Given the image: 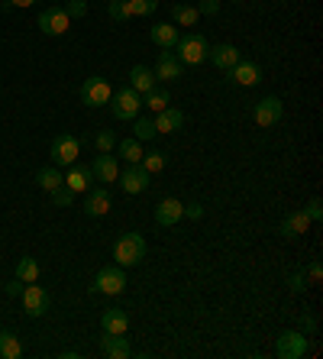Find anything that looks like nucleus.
Instances as JSON below:
<instances>
[{"label":"nucleus","instance_id":"f257e3e1","mask_svg":"<svg viewBox=\"0 0 323 359\" xmlns=\"http://www.w3.org/2000/svg\"><path fill=\"white\" fill-rule=\"evenodd\" d=\"M114 259H116L120 269L139 266V262L146 259V236L142 233H123L114 246Z\"/></svg>","mask_w":323,"mask_h":359},{"label":"nucleus","instance_id":"f03ea898","mask_svg":"<svg viewBox=\"0 0 323 359\" xmlns=\"http://www.w3.org/2000/svg\"><path fill=\"white\" fill-rule=\"evenodd\" d=\"M174 49H178V62H181V65H200V62H207L210 46L204 36L188 33V36H178Z\"/></svg>","mask_w":323,"mask_h":359},{"label":"nucleus","instance_id":"7ed1b4c3","mask_svg":"<svg viewBox=\"0 0 323 359\" xmlns=\"http://www.w3.org/2000/svg\"><path fill=\"white\" fill-rule=\"evenodd\" d=\"M110 110H114L116 120H136L142 110V97L133 88H120V91L110 97Z\"/></svg>","mask_w":323,"mask_h":359},{"label":"nucleus","instance_id":"20e7f679","mask_svg":"<svg viewBox=\"0 0 323 359\" xmlns=\"http://www.w3.org/2000/svg\"><path fill=\"white\" fill-rule=\"evenodd\" d=\"M68 26H71V17H68L65 7H46L39 13L42 36H62V33H68Z\"/></svg>","mask_w":323,"mask_h":359},{"label":"nucleus","instance_id":"39448f33","mask_svg":"<svg viewBox=\"0 0 323 359\" xmlns=\"http://www.w3.org/2000/svg\"><path fill=\"white\" fill-rule=\"evenodd\" d=\"M78 156H81V140H75L68 133L52 140V162L55 165H75Z\"/></svg>","mask_w":323,"mask_h":359},{"label":"nucleus","instance_id":"423d86ee","mask_svg":"<svg viewBox=\"0 0 323 359\" xmlns=\"http://www.w3.org/2000/svg\"><path fill=\"white\" fill-rule=\"evenodd\" d=\"M123 288H126V276L120 266L100 269L97 278H94V292L97 294H123Z\"/></svg>","mask_w":323,"mask_h":359},{"label":"nucleus","instance_id":"0eeeda50","mask_svg":"<svg viewBox=\"0 0 323 359\" xmlns=\"http://www.w3.org/2000/svg\"><path fill=\"white\" fill-rule=\"evenodd\" d=\"M110 97H114V91H110L107 78H88L81 84V100L88 107H104V104H110Z\"/></svg>","mask_w":323,"mask_h":359},{"label":"nucleus","instance_id":"6e6552de","mask_svg":"<svg viewBox=\"0 0 323 359\" xmlns=\"http://www.w3.org/2000/svg\"><path fill=\"white\" fill-rule=\"evenodd\" d=\"M284 114V104L278 97H262L256 104V110H252V120H256V126H262V130H268V126H275L278 120H282Z\"/></svg>","mask_w":323,"mask_h":359},{"label":"nucleus","instance_id":"1a4fd4ad","mask_svg":"<svg viewBox=\"0 0 323 359\" xmlns=\"http://www.w3.org/2000/svg\"><path fill=\"white\" fill-rule=\"evenodd\" d=\"M23 311L29 318H42V314L49 311V294H46V288H39L36 282L26 285L23 288Z\"/></svg>","mask_w":323,"mask_h":359},{"label":"nucleus","instance_id":"9d476101","mask_svg":"<svg viewBox=\"0 0 323 359\" xmlns=\"http://www.w3.org/2000/svg\"><path fill=\"white\" fill-rule=\"evenodd\" d=\"M278 356L282 359H301L307 353V337L298 334V330H284L282 337H278Z\"/></svg>","mask_w":323,"mask_h":359},{"label":"nucleus","instance_id":"9b49d317","mask_svg":"<svg viewBox=\"0 0 323 359\" xmlns=\"http://www.w3.org/2000/svg\"><path fill=\"white\" fill-rule=\"evenodd\" d=\"M181 72H184V65L181 62H178V55H174V52H158V62H156V72H152V75H156V81H178V78H181Z\"/></svg>","mask_w":323,"mask_h":359},{"label":"nucleus","instance_id":"f8f14e48","mask_svg":"<svg viewBox=\"0 0 323 359\" xmlns=\"http://www.w3.org/2000/svg\"><path fill=\"white\" fill-rule=\"evenodd\" d=\"M91 182H94V172L91 165H68V175H65V188L68 191H75V194H84V191H91Z\"/></svg>","mask_w":323,"mask_h":359},{"label":"nucleus","instance_id":"ddd939ff","mask_svg":"<svg viewBox=\"0 0 323 359\" xmlns=\"http://www.w3.org/2000/svg\"><path fill=\"white\" fill-rule=\"evenodd\" d=\"M116 182H120V188H123L126 194H142L146 188H149V172H146L142 165H133V168H126Z\"/></svg>","mask_w":323,"mask_h":359},{"label":"nucleus","instance_id":"4468645a","mask_svg":"<svg viewBox=\"0 0 323 359\" xmlns=\"http://www.w3.org/2000/svg\"><path fill=\"white\" fill-rule=\"evenodd\" d=\"M181 217H184V204L178 198L158 201V208H156V224L158 226H174Z\"/></svg>","mask_w":323,"mask_h":359},{"label":"nucleus","instance_id":"2eb2a0df","mask_svg":"<svg viewBox=\"0 0 323 359\" xmlns=\"http://www.w3.org/2000/svg\"><path fill=\"white\" fill-rule=\"evenodd\" d=\"M100 356H107V359H126L130 356L126 334H104L100 337Z\"/></svg>","mask_w":323,"mask_h":359},{"label":"nucleus","instance_id":"dca6fc26","mask_svg":"<svg viewBox=\"0 0 323 359\" xmlns=\"http://www.w3.org/2000/svg\"><path fill=\"white\" fill-rule=\"evenodd\" d=\"M230 75H233V81L242 84V88H256V84L262 81V72H259L256 62H242V59L230 68Z\"/></svg>","mask_w":323,"mask_h":359},{"label":"nucleus","instance_id":"f3484780","mask_svg":"<svg viewBox=\"0 0 323 359\" xmlns=\"http://www.w3.org/2000/svg\"><path fill=\"white\" fill-rule=\"evenodd\" d=\"M149 39L156 42L162 52H174V42H178V26H174V23H156L149 29Z\"/></svg>","mask_w":323,"mask_h":359},{"label":"nucleus","instance_id":"a211bd4d","mask_svg":"<svg viewBox=\"0 0 323 359\" xmlns=\"http://www.w3.org/2000/svg\"><path fill=\"white\" fill-rule=\"evenodd\" d=\"M100 330H104V334H126V330H130V318H126V311L107 308L104 314H100Z\"/></svg>","mask_w":323,"mask_h":359},{"label":"nucleus","instance_id":"6ab92c4d","mask_svg":"<svg viewBox=\"0 0 323 359\" xmlns=\"http://www.w3.org/2000/svg\"><path fill=\"white\" fill-rule=\"evenodd\" d=\"M91 172H94V178H97V182H116V178H120V165H116V156H110V152H100L97 159H94Z\"/></svg>","mask_w":323,"mask_h":359},{"label":"nucleus","instance_id":"aec40b11","mask_svg":"<svg viewBox=\"0 0 323 359\" xmlns=\"http://www.w3.org/2000/svg\"><path fill=\"white\" fill-rule=\"evenodd\" d=\"M152 123H156V133H178L184 126V114L174 107H165V110H158Z\"/></svg>","mask_w":323,"mask_h":359},{"label":"nucleus","instance_id":"412c9836","mask_svg":"<svg viewBox=\"0 0 323 359\" xmlns=\"http://www.w3.org/2000/svg\"><path fill=\"white\" fill-rule=\"evenodd\" d=\"M207 59L214 62L220 72H230V68L236 65L242 55H240V49H236V46H226V42H224V46H214V49L207 52Z\"/></svg>","mask_w":323,"mask_h":359},{"label":"nucleus","instance_id":"4be33fe9","mask_svg":"<svg viewBox=\"0 0 323 359\" xmlns=\"http://www.w3.org/2000/svg\"><path fill=\"white\" fill-rule=\"evenodd\" d=\"M84 214H88V217H104V214H110V191H107V188L88 191V201H84Z\"/></svg>","mask_w":323,"mask_h":359},{"label":"nucleus","instance_id":"5701e85b","mask_svg":"<svg viewBox=\"0 0 323 359\" xmlns=\"http://www.w3.org/2000/svg\"><path fill=\"white\" fill-rule=\"evenodd\" d=\"M310 224H314V220L307 217L304 210H294V214H288V217H284L282 236H301V233H307V230H310Z\"/></svg>","mask_w":323,"mask_h":359},{"label":"nucleus","instance_id":"b1692460","mask_svg":"<svg viewBox=\"0 0 323 359\" xmlns=\"http://www.w3.org/2000/svg\"><path fill=\"white\" fill-rule=\"evenodd\" d=\"M130 88H133L136 94H149L152 88H156V75H152L146 65H136L133 72H130Z\"/></svg>","mask_w":323,"mask_h":359},{"label":"nucleus","instance_id":"393cba45","mask_svg":"<svg viewBox=\"0 0 323 359\" xmlns=\"http://www.w3.org/2000/svg\"><path fill=\"white\" fill-rule=\"evenodd\" d=\"M172 23L174 26H198L200 23L198 7H191V4H174L172 7Z\"/></svg>","mask_w":323,"mask_h":359},{"label":"nucleus","instance_id":"a878e982","mask_svg":"<svg viewBox=\"0 0 323 359\" xmlns=\"http://www.w3.org/2000/svg\"><path fill=\"white\" fill-rule=\"evenodd\" d=\"M142 107H149L152 114H158V110L172 107V97H168L165 88H152L149 94H142Z\"/></svg>","mask_w":323,"mask_h":359},{"label":"nucleus","instance_id":"bb28decb","mask_svg":"<svg viewBox=\"0 0 323 359\" xmlns=\"http://www.w3.org/2000/svg\"><path fill=\"white\" fill-rule=\"evenodd\" d=\"M20 353H23L20 337H13L10 330H0V359H20Z\"/></svg>","mask_w":323,"mask_h":359},{"label":"nucleus","instance_id":"cd10ccee","mask_svg":"<svg viewBox=\"0 0 323 359\" xmlns=\"http://www.w3.org/2000/svg\"><path fill=\"white\" fill-rule=\"evenodd\" d=\"M36 182H39V188L42 191H55V188H62V184H65V178L58 175V168H39V175H36Z\"/></svg>","mask_w":323,"mask_h":359},{"label":"nucleus","instance_id":"c85d7f7f","mask_svg":"<svg viewBox=\"0 0 323 359\" xmlns=\"http://www.w3.org/2000/svg\"><path fill=\"white\" fill-rule=\"evenodd\" d=\"M17 278L20 282H39V262L33 259V256H23V259L17 262Z\"/></svg>","mask_w":323,"mask_h":359},{"label":"nucleus","instance_id":"c756f323","mask_svg":"<svg viewBox=\"0 0 323 359\" xmlns=\"http://www.w3.org/2000/svg\"><path fill=\"white\" fill-rule=\"evenodd\" d=\"M139 165L149 172V175H158L162 168H165V152H158V149H149V152H142V159Z\"/></svg>","mask_w":323,"mask_h":359},{"label":"nucleus","instance_id":"7c9ffc66","mask_svg":"<svg viewBox=\"0 0 323 359\" xmlns=\"http://www.w3.org/2000/svg\"><path fill=\"white\" fill-rule=\"evenodd\" d=\"M116 149H120V156H123L126 162H133V165H139V159H142V146H139V140H123V142H116Z\"/></svg>","mask_w":323,"mask_h":359},{"label":"nucleus","instance_id":"2f4dec72","mask_svg":"<svg viewBox=\"0 0 323 359\" xmlns=\"http://www.w3.org/2000/svg\"><path fill=\"white\" fill-rule=\"evenodd\" d=\"M133 133H136V140H139V142H146V140H156V123H152V120L149 117H136L133 120Z\"/></svg>","mask_w":323,"mask_h":359},{"label":"nucleus","instance_id":"473e14b6","mask_svg":"<svg viewBox=\"0 0 323 359\" xmlns=\"http://www.w3.org/2000/svg\"><path fill=\"white\" fill-rule=\"evenodd\" d=\"M110 20H133V10H130V0H110L107 4Z\"/></svg>","mask_w":323,"mask_h":359},{"label":"nucleus","instance_id":"72a5a7b5","mask_svg":"<svg viewBox=\"0 0 323 359\" xmlns=\"http://www.w3.org/2000/svg\"><path fill=\"white\" fill-rule=\"evenodd\" d=\"M156 7H158V0H130V10H133V17H149Z\"/></svg>","mask_w":323,"mask_h":359},{"label":"nucleus","instance_id":"f704fd0d","mask_svg":"<svg viewBox=\"0 0 323 359\" xmlns=\"http://www.w3.org/2000/svg\"><path fill=\"white\" fill-rule=\"evenodd\" d=\"M94 146H97V152H114L116 149V136L110 133V130H104V133H97Z\"/></svg>","mask_w":323,"mask_h":359},{"label":"nucleus","instance_id":"c9c22d12","mask_svg":"<svg viewBox=\"0 0 323 359\" xmlns=\"http://www.w3.org/2000/svg\"><path fill=\"white\" fill-rule=\"evenodd\" d=\"M71 198H75V191H68L65 184H62V188H55V191H52V201H55L58 208H68V204H71Z\"/></svg>","mask_w":323,"mask_h":359},{"label":"nucleus","instance_id":"e433bc0d","mask_svg":"<svg viewBox=\"0 0 323 359\" xmlns=\"http://www.w3.org/2000/svg\"><path fill=\"white\" fill-rule=\"evenodd\" d=\"M198 13L200 17H217V13H220V0H200Z\"/></svg>","mask_w":323,"mask_h":359},{"label":"nucleus","instance_id":"4c0bfd02","mask_svg":"<svg viewBox=\"0 0 323 359\" xmlns=\"http://www.w3.org/2000/svg\"><path fill=\"white\" fill-rule=\"evenodd\" d=\"M184 217H188V220H200V217H204V204H200V201L184 204Z\"/></svg>","mask_w":323,"mask_h":359},{"label":"nucleus","instance_id":"58836bf2","mask_svg":"<svg viewBox=\"0 0 323 359\" xmlns=\"http://www.w3.org/2000/svg\"><path fill=\"white\" fill-rule=\"evenodd\" d=\"M65 10H68V17H84V13H88V4H84V0H71Z\"/></svg>","mask_w":323,"mask_h":359},{"label":"nucleus","instance_id":"ea45409f","mask_svg":"<svg viewBox=\"0 0 323 359\" xmlns=\"http://www.w3.org/2000/svg\"><path fill=\"white\" fill-rule=\"evenodd\" d=\"M304 214H307V217H310V220H320V217H323L320 198H314V201H310V204H307V210H304Z\"/></svg>","mask_w":323,"mask_h":359},{"label":"nucleus","instance_id":"a19ab883","mask_svg":"<svg viewBox=\"0 0 323 359\" xmlns=\"http://www.w3.org/2000/svg\"><path fill=\"white\" fill-rule=\"evenodd\" d=\"M288 285H291V292H304V288H307V278H304V272H294V276L288 278Z\"/></svg>","mask_w":323,"mask_h":359},{"label":"nucleus","instance_id":"79ce46f5","mask_svg":"<svg viewBox=\"0 0 323 359\" xmlns=\"http://www.w3.org/2000/svg\"><path fill=\"white\" fill-rule=\"evenodd\" d=\"M320 278H323V266L320 262H310V269H307V282L320 285Z\"/></svg>","mask_w":323,"mask_h":359},{"label":"nucleus","instance_id":"37998d69","mask_svg":"<svg viewBox=\"0 0 323 359\" xmlns=\"http://www.w3.org/2000/svg\"><path fill=\"white\" fill-rule=\"evenodd\" d=\"M36 0H10V7H33Z\"/></svg>","mask_w":323,"mask_h":359},{"label":"nucleus","instance_id":"c03bdc74","mask_svg":"<svg viewBox=\"0 0 323 359\" xmlns=\"http://www.w3.org/2000/svg\"><path fill=\"white\" fill-rule=\"evenodd\" d=\"M20 292V278H17V282H10L7 285V294H17Z\"/></svg>","mask_w":323,"mask_h":359}]
</instances>
